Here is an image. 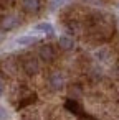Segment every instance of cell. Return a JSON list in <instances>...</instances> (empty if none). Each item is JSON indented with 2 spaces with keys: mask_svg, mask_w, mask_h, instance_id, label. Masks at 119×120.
Returning <instances> with one entry per match:
<instances>
[{
  "mask_svg": "<svg viewBox=\"0 0 119 120\" xmlns=\"http://www.w3.org/2000/svg\"><path fill=\"white\" fill-rule=\"evenodd\" d=\"M48 84H50V87H51L53 90H61V89L65 87V76H63L61 72L55 71V72L50 74V77H48Z\"/></svg>",
  "mask_w": 119,
  "mask_h": 120,
  "instance_id": "6da1fadb",
  "label": "cell"
},
{
  "mask_svg": "<svg viewBox=\"0 0 119 120\" xmlns=\"http://www.w3.org/2000/svg\"><path fill=\"white\" fill-rule=\"evenodd\" d=\"M18 23H20L18 17H15V15H8V17H5L2 22H0V30H2V31H10V30L17 28Z\"/></svg>",
  "mask_w": 119,
  "mask_h": 120,
  "instance_id": "7a4b0ae2",
  "label": "cell"
},
{
  "mask_svg": "<svg viewBox=\"0 0 119 120\" xmlns=\"http://www.w3.org/2000/svg\"><path fill=\"white\" fill-rule=\"evenodd\" d=\"M38 54H40V58H41L45 63H51V61L55 59V49H53L51 45H43V46H40Z\"/></svg>",
  "mask_w": 119,
  "mask_h": 120,
  "instance_id": "3957f363",
  "label": "cell"
},
{
  "mask_svg": "<svg viewBox=\"0 0 119 120\" xmlns=\"http://www.w3.org/2000/svg\"><path fill=\"white\" fill-rule=\"evenodd\" d=\"M22 7L27 13H37L41 8V0H22Z\"/></svg>",
  "mask_w": 119,
  "mask_h": 120,
  "instance_id": "277c9868",
  "label": "cell"
},
{
  "mask_svg": "<svg viewBox=\"0 0 119 120\" xmlns=\"http://www.w3.org/2000/svg\"><path fill=\"white\" fill-rule=\"evenodd\" d=\"M23 69H25V72H27V74H30V76L37 74V72H38V69H40L38 61H37L35 58H27V59H25V63H23Z\"/></svg>",
  "mask_w": 119,
  "mask_h": 120,
  "instance_id": "5b68a950",
  "label": "cell"
},
{
  "mask_svg": "<svg viewBox=\"0 0 119 120\" xmlns=\"http://www.w3.org/2000/svg\"><path fill=\"white\" fill-rule=\"evenodd\" d=\"M33 30H35V31H40V33H43V35H46V36H53V33H55L53 25H51V23H46V22L37 23V25L33 26Z\"/></svg>",
  "mask_w": 119,
  "mask_h": 120,
  "instance_id": "8992f818",
  "label": "cell"
},
{
  "mask_svg": "<svg viewBox=\"0 0 119 120\" xmlns=\"http://www.w3.org/2000/svg\"><path fill=\"white\" fill-rule=\"evenodd\" d=\"M37 41H38V38H37V36H32V35L18 36V38L15 40V43H17V45H20V46H30V45H35Z\"/></svg>",
  "mask_w": 119,
  "mask_h": 120,
  "instance_id": "52a82bcc",
  "label": "cell"
},
{
  "mask_svg": "<svg viewBox=\"0 0 119 120\" xmlns=\"http://www.w3.org/2000/svg\"><path fill=\"white\" fill-rule=\"evenodd\" d=\"M58 43H60L61 49H65V51H70V49H73V46H74V41H73V38H71V36H68V35H63V36H60Z\"/></svg>",
  "mask_w": 119,
  "mask_h": 120,
  "instance_id": "ba28073f",
  "label": "cell"
},
{
  "mask_svg": "<svg viewBox=\"0 0 119 120\" xmlns=\"http://www.w3.org/2000/svg\"><path fill=\"white\" fill-rule=\"evenodd\" d=\"M8 117H10L8 110H7L4 105H0V120H8Z\"/></svg>",
  "mask_w": 119,
  "mask_h": 120,
  "instance_id": "9c48e42d",
  "label": "cell"
},
{
  "mask_svg": "<svg viewBox=\"0 0 119 120\" xmlns=\"http://www.w3.org/2000/svg\"><path fill=\"white\" fill-rule=\"evenodd\" d=\"M4 90H5V86H4V81L0 79V95H4Z\"/></svg>",
  "mask_w": 119,
  "mask_h": 120,
  "instance_id": "30bf717a",
  "label": "cell"
}]
</instances>
